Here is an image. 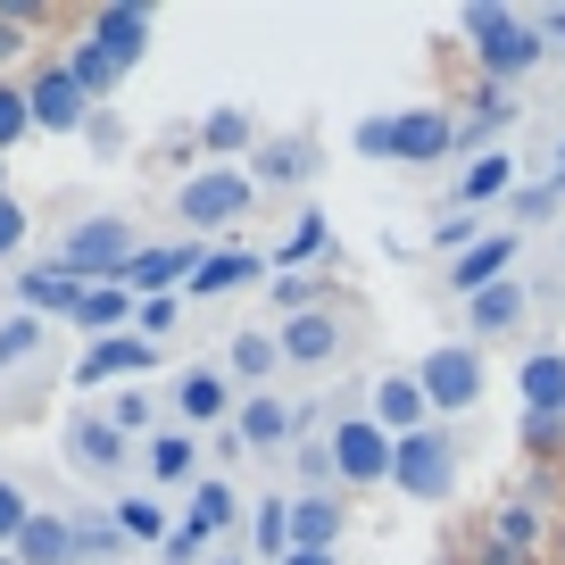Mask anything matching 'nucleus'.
I'll use <instances>...</instances> for the list:
<instances>
[{
    "instance_id": "1",
    "label": "nucleus",
    "mask_w": 565,
    "mask_h": 565,
    "mask_svg": "<svg viewBox=\"0 0 565 565\" xmlns=\"http://www.w3.org/2000/svg\"><path fill=\"white\" fill-rule=\"evenodd\" d=\"M466 42H475V58H482V75H491L499 92L515 84V75H532L541 67V25L532 18H515V9H499V0H475V9H466Z\"/></svg>"
},
{
    "instance_id": "2",
    "label": "nucleus",
    "mask_w": 565,
    "mask_h": 565,
    "mask_svg": "<svg viewBox=\"0 0 565 565\" xmlns=\"http://www.w3.org/2000/svg\"><path fill=\"white\" fill-rule=\"evenodd\" d=\"M134 258H141V242H134V225H125V216H84L51 266L92 291V282H125V266H134Z\"/></svg>"
},
{
    "instance_id": "3",
    "label": "nucleus",
    "mask_w": 565,
    "mask_h": 565,
    "mask_svg": "<svg viewBox=\"0 0 565 565\" xmlns=\"http://www.w3.org/2000/svg\"><path fill=\"white\" fill-rule=\"evenodd\" d=\"M391 491H407L416 508H441L458 491V441H449L441 424H424V433H407L391 449Z\"/></svg>"
},
{
    "instance_id": "4",
    "label": "nucleus",
    "mask_w": 565,
    "mask_h": 565,
    "mask_svg": "<svg viewBox=\"0 0 565 565\" xmlns=\"http://www.w3.org/2000/svg\"><path fill=\"white\" fill-rule=\"evenodd\" d=\"M249 200H258V175H249V167H200V175H183L175 209H183V225L216 233V225H242Z\"/></svg>"
},
{
    "instance_id": "5",
    "label": "nucleus",
    "mask_w": 565,
    "mask_h": 565,
    "mask_svg": "<svg viewBox=\"0 0 565 565\" xmlns=\"http://www.w3.org/2000/svg\"><path fill=\"white\" fill-rule=\"evenodd\" d=\"M482 350L475 341H441V350H424V366H416V383H424V407H441V416H458V407H475L482 399Z\"/></svg>"
},
{
    "instance_id": "6",
    "label": "nucleus",
    "mask_w": 565,
    "mask_h": 565,
    "mask_svg": "<svg viewBox=\"0 0 565 565\" xmlns=\"http://www.w3.org/2000/svg\"><path fill=\"white\" fill-rule=\"evenodd\" d=\"M84 42L92 51H108V67H141V58H150V42H159V18H150V9H134V0H100V9H92V25H84Z\"/></svg>"
},
{
    "instance_id": "7",
    "label": "nucleus",
    "mask_w": 565,
    "mask_h": 565,
    "mask_svg": "<svg viewBox=\"0 0 565 565\" xmlns=\"http://www.w3.org/2000/svg\"><path fill=\"white\" fill-rule=\"evenodd\" d=\"M391 433L374 416H341L333 424V475L341 482H358V491H374V482H391Z\"/></svg>"
},
{
    "instance_id": "8",
    "label": "nucleus",
    "mask_w": 565,
    "mask_h": 565,
    "mask_svg": "<svg viewBox=\"0 0 565 565\" xmlns=\"http://www.w3.org/2000/svg\"><path fill=\"white\" fill-rule=\"evenodd\" d=\"M458 150V117L449 108H391V167H433Z\"/></svg>"
},
{
    "instance_id": "9",
    "label": "nucleus",
    "mask_w": 565,
    "mask_h": 565,
    "mask_svg": "<svg viewBox=\"0 0 565 565\" xmlns=\"http://www.w3.org/2000/svg\"><path fill=\"white\" fill-rule=\"evenodd\" d=\"M25 108H34V134H84L92 125V100H84V84H75L67 67H42L34 84H25Z\"/></svg>"
},
{
    "instance_id": "10",
    "label": "nucleus",
    "mask_w": 565,
    "mask_h": 565,
    "mask_svg": "<svg viewBox=\"0 0 565 565\" xmlns=\"http://www.w3.org/2000/svg\"><path fill=\"white\" fill-rule=\"evenodd\" d=\"M200 258H209L200 242H159V249H141V258L125 266V291L159 300V291H175V282H192V275H200Z\"/></svg>"
},
{
    "instance_id": "11",
    "label": "nucleus",
    "mask_w": 565,
    "mask_h": 565,
    "mask_svg": "<svg viewBox=\"0 0 565 565\" xmlns=\"http://www.w3.org/2000/svg\"><path fill=\"white\" fill-rule=\"evenodd\" d=\"M159 366V341H141V333H108V341H92L84 350V366H75V383H125V374H150Z\"/></svg>"
},
{
    "instance_id": "12",
    "label": "nucleus",
    "mask_w": 565,
    "mask_h": 565,
    "mask_svg": "<svg viewBox=\"0 0 565 565\" xmlns=\"http://www.w3.org/2000/svg\"><path fill=\"white\" fill-rule=\"evenodd\" d=\"M192 141L209 150V167H249V150H258L266 134H258V117H249V108H233V100H225V108H209V117H200V134H192Z\"/></svg>"
},
{
    "instance_id": "13",
    "label": "nucleus",
    "mask_w": 565,
    "mask_h": 565,
    "mask_svg": "<svg viewBox=\"0 0 565 565\" xmlns=\"http://www.w3.org/2000/svg\"><path fill=\"white\" fill-rule=\"evenodd\" d=\"M249 175L275 183V192H291V183L317 175V141H308V134H266L258 150H249Z\"/></svg>"
},
{
    "instance_id": "14",
    "label": "nucleus",
    "mask_w": 565,
    "mask_h": 565,
    "mask_svg": "<svg viewBox=\"0 0 565 565\" xmlns=\"http://www.w3.org/2000/svg\"><path fill=\"white\" fill-rule=\"evenodd\" d=\"M282 366H324L341 350V317L333 308H300V317H282Z\"/></svg>"
},
{
    "instance_id": "15",
    "label": "nucleus",
    "mask_w": 565,
    "mask_h": 565,
    "mask_svg": "<svg viewBox=\"0 0 565 565\" xmlns=\"http://www.w3.org/2000/svg\"><path fill=\"white\" fill-rule=\"evenodd\" d=\"M125 458H134V449H125V433L108 416H75L67 424V466L75 475H117Z\"/></svg>"
},
{
    "instance_id": "16",
    "label": "nucleus",
    "mask_w": 565,
    "mask_h": 565,
    "mask_svg": "<svg viewBox=\"0 0 565 565\" xmlns=\"http://www.w3.org/2000/svg\"><path fill=\"white\" fill-rule=\"evenodd\" d=\"M233 433H242V449H282V441H300V407H282L275 391H258V399L233 407Z\"/></svg>"
},
{
    "instance_id": "17",
    "label": "nucleus",
    "mask_w": 565,
    "mask_h": 565,
    "mask_svg": "<svg viewBox=\"0 0 565 565\" xmlns=\"http://www.w3.org/2000/svg\"><path fill=\"white\" fill-rule=\"evenodd\" d=\"M515 249H524V233H482L475 249H466L458 266H449V282H458L466 300L475 291H491V282H508V266H515Z\"/></svg>"
},
{
    "instance_id": "18",
    "label": "nucleus",
    "mask_w": 565,
    "mask_h": 565,
    "mask_svg": "<svg viewBox=\"0 0 565 565\" xmlns=\"http://www.w3.org/2000/svg\"><path fill=\"white\" fill-rule=\"evenodd\" d=\"M18 308H25V317H67V324H75V308H84V282L58 275V266H25V275H18Z\"/></svg>"
},
{
    "instance_id": "19",
    "label": "nucleus",
    "mask_w": 565,
    "mask_h": 565,
    "mask_svg": "<svg viewBox=\"0 0 565 565\" xmlns=\"http://www.w3.org/2000/svg\"><path fill=\"white\" fill-rule=\"evenodd\" d=\"M141 466H150L159 491H192L200 482V441L192 433H150V441H141Z\"/></svg>"
},
{
    "instance_id": "20",
    "label": "nucleus",
    "mask_w": 565,
    "mask_h": 565,
    "mask_svg": "<svg viewBox=\"0 0 565 565\" xmlns=\"http://www.w3.org/2000/svg\"><path fill=\"white\" fill-rule=\"evenodd\" d=\"M482 532H491L508 557H541V548H548V524H541V508H532V499H499V508L482 515Z\"/></svg>"
},
{
    "instance_id": "21",
    "label": "nucleus",
    "mask_w": 565,
    "mask_h": 565,
    "mask_svg": "<svg viewBox=\"0 0 565 565\" xmlns=\"http://www.w3.org/2000/svg\"><path fill=\"white\" fill-rule=\"evenodd\" d=\"M374 424H383L391 441L424 433V383L416 374H383V383H374Z\"/></svg>"
},
{
    "instance_id": "22",
    "label": "nucleus",
    "mask_w": 565,
    "mask_h": 565,
    "mask_svg": "<svg viewBox=\"0 0 565 565\" xmlns=\"http://www.w3.org/2000/svg\"><path fill=\"white\" fill-rule=\"evenodd\" d=\"M242 524V499H233L225 475H200L192 482V508H183V532H200V541H216V532Z\"/></svg>"
},
{
    "instance_id": "23",
    "label": "nucleus",
    "mask_w": 565,
    "mask_h": 565,
    "mask_svg": "<svg viewBox=\"0 0 565 565\" xmlns=\"http://www.w3.org/2000/svg\"><path fill=\"white\" fill-rule=\"evenodd\" d=\"M225 407H233V391H225L216 366H183L175 374V416L183 424H225Z\"/></svg>"
},
{
    "instance_id": "24",
    "label": "nucleus",
    "mask_w": 565,
    "mask_h": 565,
    "mask_svg": "<svg viewBox=\"0 0 565 565\" xmlns=\"http://www.w3.org/2000/svg\"><path fill=\"white\" fill-rule=\"evenodd\" d=\"M324 249H333V225H324V209H300V216H291V233L275 242V275H308Z\"/></svg>"
},
{
    "instance_id": "25",
    "label": "nucleus",
    "mask_w": 565,
    "mask_h": 565,
    "mask_svg": "<svg viewBox=\"0 0 565 565\" xmlns=\"http://www.w3.org/2000/svg\"><path fill=\"white\" fill-rule=\"evenodd\" d=\"M466 324H475V341H499V333H515L524 324V282H491V291H475L466 300Z\"/></svg>"
},
{
    "instance_id": "26",
    "label": "nucleus",
    "mask_w": 565,
    "mask_h": 565,
    "mask_svg": "<svg viewBox=\"0 0 565 565\" xmlns=\"http://www.w3.org/2000/svg\"><path fill=\"white\" fill-rule=\"evenodd\" d=\"M508 125H515V100H508L499 84H482V92H475V108L458 117V141L482 159V150H499V134H508Z\"/></svg>"
},
{
    "instance_id": "27",
    "label": "nucleus",
    "mask_w": 565,
    "mask_h": 565,
    "mask_svg": "<svg viewBox=\"0 0 565 565\" xmlns=\"http://www.w3.org/2000/svg\"><path fill=\"white\" fill-rule=\"evenodd\" d=\"M9 557H18V565H75V524L34 508V524L18 532V548H9Z\"/></svg>"
},
{
    "instance_id": "28",
    "label": "nucleus",
    "mask_w": 565,
    "mask_h": 565,
    "mask_svg": "<svg viewBox=\"0 0 565 565\" xmlns=\"http://www.w3.org/2000/svg\"><path fill=\"white\" fill-rule=\"evenodd\" d=\"M515 383H524V407H532V416H565V350H532Z\"/></svg>"
},
{
    "instance_id": "29",
    "label": "nucleus",
    "mask_w": 565,
    "mask_h": 565,
    "mask_svg": "<svg viewBox=\"0 0 565 565\" xmlns=\"http://www.w3.org/2000/svg\"><path fill=\"white\" fill-rule=\"evenodd\" d=\"M258 275H275V258H258V249H209L192 291H242V282H258Z\"/></svg>"
},
{
    "instance_id": "30",
    "label": "nucleus",
    "mask_w": 565,
    "mask_h": 565,
    "mask_svg": "<svg viewBox=\"0 0 565 565\" xmlns=\"http://www.w3.org/2000/svg\"><path fill=\"white\" fill-rule=\"evenodd\" d=\"M134 291H125V282H92L84 291V308H75V324H84L92 341H108V333H125V324H134Z\"/></svg>"
},
{
    "instance_id": "31",
    "label": "nucleus",
    "mask_w": 565,
    "mask_h": 565,
    "mask_svg": "<svg viewBox=\"0 0 565 565\" xmlns=\"http://www.w3.org/2000/svg\"><path fill=\"white\" fill-rule=\"evenodd\" d=\"M508 192H515V159L508 150H482V159L458 175V209H491V200H508Z\"/></svg>"
},
{
    "instance_id": "32",
    "label": "nucleus",
    "mask_w": 565,
    "mask_h": 565,
    "mask_svg": "<svg viewBox=\"0 0 565 565\" xmlns=\"http://www.w3.org/2000/svg\"><path fill=\"white\" fill-rule=\"evenodd\" d=\"M333 541H341V499L300 491L291 499V548H333Z\"/></svg>"
},
{
    "instance_id": "33",
    "label": "nucleus",
    "mask_w": 565,
    "mask_h": 565,
    "mask_svg": "<svg viewBox=\"0 0 565 565\" xmlns=\"http://www.w3.org/2000/svg\"><path fill=\"white\" fill-rule=\"evenodd\" d=\"M249 541H258V557H266V565L291 557V499H282V491L249 508Z\"/></svg>"
},
{
    "instance_id": "34",
    "label": "nucleus",
    "mask_w": 565,
    "mask_h": 565,
    "mask_svg": "<svg viewBox=\"0 0 565 565\" xmlns=\"http://www.w3.org/2000/svg\"><path fill=\"white\" fill-rule=\"evenodd\" d=\"M225 366L242 374V383H266V374L282 366V341H275V333H233V341H225Z\"/></svg>"
},
{
    "instance_id": "35",
    "label": "nucleus",
    "mask_w": 565,
    "mask_h": 565,
    "mask_svg": "<svg viewBox=\"0 0 565 565\" xmlns=\"http://www.w3.org/2000/svg\"><path fill=\"white\" fill-rule=\"evenodd\" d=\"M117 524H125V541H159V548H167V532H175V524H167V508H159V491H125L117 499Z\"/></svg>"
},
{
    "instance_id": "36",
    "label": "nucleus",
    "mask_w": 565,
    "mask_h": 565,
    "mask_svg": "<svg viewBox=\"0 0 565 565\" xmlns=\"http://www.w3.org/2000/svg\"><path fill=\"white\" fill-rule=\"evenodd\" d=\"M108 557H125V524L117 515H84L75 524V565H108Z\"/></svg>"
},
{
    "instance_id": "37",
    "label": "nucleus",
    "mask_w": 565,
    "mask_h": 565,
    "mask_svg": "<svg viewBox=\"0 0 565 565\" xmlns=\"http://www.w3.org/2000/svg\"><path fill=\"white\" fill-rule=\"evenodd\" d=\"M67 75L84 84V100H92V108L117 92V67H108V51H92V42H75V51H67Z\"/></svg>"
},
{
    "instance_id": "38",
    "label": "nucleus",
    "mask_w": 565,
    "mask_h": 565,
    "mask_svg": "<svg viewBox=\"0 0 565 565\" xmlns=\"http://www.w3.org/2000/svg\"><path fill=\"white\" fill-rule=\"evenodd\" d=\"M34 25H42V9H34V0H0V67H9V58L25 51V34H34Z\"/></svg>"
},
{
    "instance_id": "39",
    "label": "nucleus",
    "mask_w": 565,
    "mask_h": 565,
    "mask_svg": "<svg viewBox=\"0 0 565 565\" xmlns=\"http://www.w3.org/2000/svg\"><path fill=\"white\" fill-rule=\"evenodd\" d=\"M175 324H183V291H159V300L134 308V333H141V341H167Z\"/></svg>"
},
{
    "instance_id": "40",
    "label": "nucleus",
    "mask_w": 565,
    "mask_h": 565,
    "mask_svg": "<svg viewBox=\"0 0 565 565\" xmlns=\"http://www.w3.org/2000/svg\"><path fill=\"white\" fill-rule=\"evenodd\" d=\"M475 242H482V216H475V209H458V216H441V225H433V249H441L449 266H458Z\"/></svg>"
},
{
    "instance_id": "41",
    "label": "nucleus",
    "mask_w": 565,
    "mask_h": 565,
    "mask_svg": "<svg viewBox=\"0 0 565 565\" xmlns=\"http://www.w3.org/2000/svg\"><path fill=\"white\" fill-rule=\"evenodd\" d=\"M34 350H42V317H25V308H18V317L0 324V374L18 366V358H34Z\"/></svg>"
},
{
    "instance_id": "42",
    "label": "nucleus",
    "mask_w": 565,
    "mask_h": 565,
    "mask_svg": "<svg viewBox=\"0 0 565 565\" xmlns=\"http://www.w3.org/2000/svg\"><path fill=\"white\" fill-rule=\"evenodd\" d=\"M515 441H524L532 458H557V449H565V416H532V407H524V424H515Z\"/></svg>"
},
{
    "instance_id": "43",
    "label": "nucleus",
    "mask_w": 565,
    "mask_h": 565,
    "mask_svg": "<svg viewBox=\"0 0 565 565\" xmlns=\"http://www.w3.org/2000/svg\"><path fill=\"white\" fill-rule=\"evenodd\" d=\"M25 134H34V108H25L18 84H0V150H9V141H25Z\"/></svg>"
},
{
    "instance_id": "44",
    "label": "nucleus",
    "mask_w": 565,
    "mask_h": 565,
    "mask_svg": "<svg viewBox=\"0 0 565 565\" xmlns=\"http://www.w3.org/2000/svg\"><path fill=\"white\" fill-rule=\"evenodd\" d=\"M34 524V508H25V491L18 482H0V548H18V532Z\"/></svg>"
},
{
    "instance_id": "45",
    "label": "nucleus",
    "mask_w": 565,
    "mask_h": 565,
    "mask_svg": "<svg viewBox=\"0 0 565 565\" xmlns=\"http://www.w3.org/2000/svg\"><path fill=\"white\" fill-rule=\"evenodd\" d=\"M108 424H117V433H150V391H117Z\"/></svg>"
},
{
    "instance_id": "46",
    "label": "nucleus",
    "mask_w": 565,
    "mask_h": 565,
    "mask_svg": "<svg viewBox=\"0 0 565 565\" xmlns=\"http://www.w3.org/2000/svg\"><path fill=\"white\" fill-rule=\"evenodd\" d=\"M291 466H300V482H324L333 475V441H291Z\"/></svg>"
},
{
    "instance_id": "47",
    "label": "nucleus",
    "mask_w": 565,
    "mask_h": 565,
    "mask_svg": "<svg viewBox=\"0 0 565 565\" xmlns=\"http://www.w3.org/2000/svg\"><path fill=\"white\" fill-rule=\"evenodd\" d=\"M358 159H391V117H358Z\"/></svg>"
},
{
    "instance_id": "48",
    "label": "nucleus",
    "mask_w": 565,
    "mask_h": 565,
    "mask_svg": "<svg viewBox=\"0 0 565 565\" xmlns=\"http://www.w3.org/2000/svg\"><path fill=\"white\" fill-rule=\"evenodd\" d=\"M159 557H167V565H200V557H209V541H200V532H167Z\"/></svg>"
},
{
    "instance_id": "49",
    "label": "nucleus",
    "mask_w": 565,
    "mask_h": 565,
    "mask_svg": "<svg viewBox=\"0 0 565 565\" xmlns=\"http://www.w3.org/2000/svg\"><path fill=\"white\" fill-rule=\"evenodd\" d=\"M18 242H25V209H18V200H0V258H9Z\"/></svg>"
},
{
    "instance_id": "50",
    "label": "nucleus",
    "mask_w": 565,
    "mask_h": 565,
    "mask_svg": "<svg viewBox=\"0 0 565 565\" xmlns=\"http://www.w3.org/2000/svg\"><path fill=\"white\" fill-rule=\"evenodd\" d=\"M557 209V183H532V192H515V216H548Z\"/></svg>"
},
{
    "instance_id": "51",
    "label": "nucleus",
    "mask_w": 565,
    "mask_h": 565,
    "mask_svg": "<svg viewBox=\"0 0 565 565\" xmlns=\"http://www.w3.org/2000/svg\"><path fill=\"white\" fill-rule=\"evenodd\" d=\"M532 25H541V42H557V51H565V0H557V9H541Z\"/></svg>"
},
{
    "instance_id": "52",
    "label": "nucleus",
    "mask_w": 565,
    "mask_h": 565,
    "mask_svg": "<svg viewBox=\"0 0 565 565\" xmlns=\"http://www.w3.org/2000/svg\"><path fill=\"white\" fill-rule=\"evenodd\" d=\"M282 565H341V557H333V548H291Z\"/></svg>"
},
{
    "instance_id": "53",
    "label": "nucleus",
    "mask_w": 565,
    "mask_h": 565,
    "mask_svg": "<svg viewBox=\"0 0 565 565\" xmlns=\"http://www.w3.org/2000/svg\"><path fill=\"white\" fill-rule=\"evenodd\" d=\"M209 565H249V557H233V548H225V557H209Z\"/></svg>"
},
{
    "instance_id": "54",
    "label": "nucleus",
    "mask_w": 565,
    "mask_h": 565,
    "mask_svg": "<svg viewBox=\"0 0 565 565\" xmlns=\"http://www.w3.org/2000/svg\"><path fill=\"white\" fill-rule=\"evenodd\" d=\"M557 192H565V150H557Z\"/></svg>"
},
{
    "instance_id": "55",
    "label": "nucleus",
    "mask_w": 565,
    "mask_h": 565,
    "mask_svg": "<svg viewBox=\"0 0 565 565\" xmlns=\"http://www.w3.org/2000/svg\"><path fill=\"white\" fill-rule=\"evenodd\" d=\"M0 200H9V167H0Z\"/></svg>"
},
{
    "instance_id": "56",
    "label": "nucleus",
    "mask_w": 565,
    "mask_h": 565,
    "mask_svg": "<svg viewBox=\"0 0 565 565\" xmlns=\"http://www.w3.org/2000/svg\"><path fill=\"white\" fill-rule=\"evenodd\" d=\"M0 565H18V557H9V548H0Z\"/></svg>"
}]
</instances>
